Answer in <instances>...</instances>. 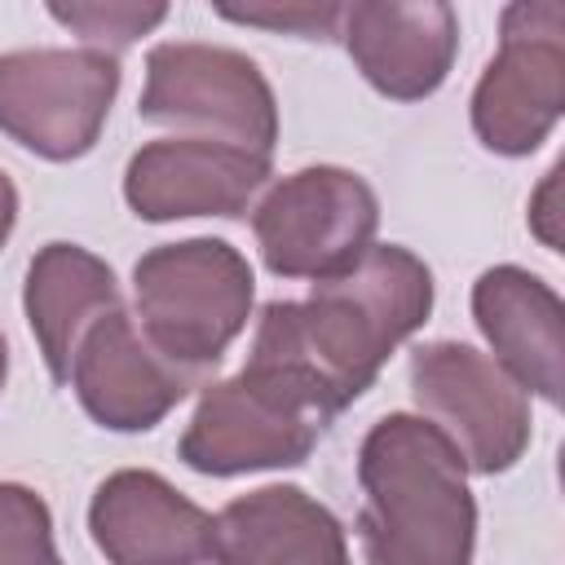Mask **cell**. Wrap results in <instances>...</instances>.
<instances>
[{"instance_id": "7a4b0ae2", "label": "cell", "mask_w": 565, "mask_h": 565, "mask_svg": "<svg viewBox=\"0 0 565 565\" xmlns=\"http://www.w3.org/2000/svg\"><path fill=\"white\" fill-rule=\"evenodd\" d=\"M366 565H472L477 499L459 450L424 415L393 411L358 446Z\"/></svg>"}, {"instance_id": "3957f363", "label": "cell", "mask_w": 565, "mask_h": 565, "mask_svg": "<svg viewBox=\"0 0 565 565\" xmlns=\"http://www.w3.org/2000/svg\"><path fill=\"white\" fill-rule=\"evenodd\" d=\"M340 411L344 406L300 362L252 340L247 366L203 388L177 455L203 477L296 468L327 437Z\"/></svg>"}, {"instance_id": "ffe728a7", "label": "cell", "mask_w": 565, "mask_h": 565, "mask_svg": "<svg viewBox=\"0 0 565 565\" xmlns=\"http://www.w3.org/2000/svg\"><path fill=\"white\" fill-rule=\"evenodd\" d=\"M561 163L547 168L543 185L530 194V230L539 234V243L547 252H561Z\"/></svg>"}, {"instance_id": "30bf717a", "label": "cell", "mask_w": 565, "mask_h": 565, "mask_svg": "<svg viewBox=\"0 0 565 565\" xmlns=\"http://www.w3.org/2000/svg\"><path fill=\"white\" fill-rule=\"evenodd\" d=\"M203 380H207L203 371L168 362L141 335L137 318L124 305L102 313L79 335L71 375H66L84 415L106 433H150Z\"/></svg>"}, {"instance_id": "5b68a950", "label": "cell", "mask_w": 565, "mask_h": 565, "mask_svg": "<svg viewBox=\"0 0 565 565\" xmlns=\"http://www.w3.org/2000/svg\"><path fill=\"white\" fill-rule=\"evenodd\" d=\"M146 124L185 128L203 141L274 154L278 102L260 66L225 44L163 40L146 53V88L137 97Z\"/></svg>"}, {"instance_id": "277c9868", "label": "cell", "mask_w": 565, "mask_h": 565, "mask_svg": "<svg viewBox=\"0 0 565 565\" xmlns=\"http://www.w3.org/2000/svg\"><path fill=\"white\" fill-rule=\"evenodd\" d=\"M137 327L177 366L212 371L243 335L256 300L252 265L225 238L159 243L132 265Z\"/></svg>"}, {"instance_id": "9c48e42d", "label": "cell", "mask_w": 565, "mask_h": 565, "mask_svg": "<svg viewBox=\"0 0 565 565\" xmlns=\"http://www.w3.org/2000/svg\"><path fill=\"white\" fill-rule=\"evenodd\" d=\"M411 397L468 472L499 477L530 446V397L463 340H433L411 353Z\"/></svg>"}, {"instance_id": "4fadbf2b", "label": "cell", "mask_w": 565, "mask_h": 565, "mask_svg": "<svg viewBox=\"0 0 565 565\" xmlns=\"http://www.w3.org/2000/svg\"><path fill=\"white\" fill-rule=\"evenodd\" d=\"M88 534L106 565L212 561V512L150 468H119L93 490Z\"/></svg>"}, {"instance_id": "6da1fadb", "label": "cell", "mask_w": 565, "mask_h": 565, "mask_svg": "<svg viewBox=\"0 0 565 565\" xmlns=\"http://www.w3.org/2000/svg\"><path fill=\"white\" fill-rule=\"evenodd\" d=\"M433 313V269L397 243H371L344 274L313 282L309 300H269L256 344L300 362L340 406H353Z\"/></svg>"}, {"instance_id": "ac0fdd59", "label": "cell", "mask_w": 565, "mask_h": 565, "mask_svg": "<svg viewBox=\"0 0 565 565\" xmlns=\"http://www.w3.org/2000/svg\"><path fill=\"white\" fill-rule=\"evenodd\" d=\"M0 565H62L49 503L18 481H0Z\"/></svg>"}, {"instance_id": "52a82bcc", "label": "cell", "mask_w": 565, "mask_h": 565, "mask_svg": "<svg viewBox=\"0 0 565 565\" xmlns=\"http://www.w3.org/2000/svg\"><path fill=\"white\" fill-rule=\"evenodd\" d=\"M119 79V57L102 49L0 53V132L49 163L84 159L106 128Z\"/></svg>"}, {"instance_id": "7402d4cb", "label": "cell", "mask_w": 565, "mask_h": 565, "mask_svg": "<svg viewBox=\"0 0 565 565\" xmlns=\"http://www.w3.org/2000/svg\"><path fill=\"white\" fill-rule=\"evenodd\" d=\"M4 375H9V344H4V331H0V393H4Z\"/></svg>"}, {"instance_id": "9a60e30c", "label": "cell", "mask_w": 565, "mask_h": 565, "mask_svg": "<svg viewBox=\"0 0 565 565\" xmlns=\"http://www.w3.org/2000/svg\"><path fill=\"white\" fill-rule=\"evenodd\" d=\"M216 565H353L331 508L300 486H260L212 516Z\"/></svg>"}, {"instance_id": "d6986e66", "label": "cell", "mask_w": 565, "mask_h": 565, "mask_svg": "<svg viewBox=\"0 0 565 565\" xmlns=\"http://www.w3.org/2000/svg\"><path fill=\"white\" fill-rule=\"evenodd\" d=\"M340 9L344 4H318V0H260V4H216V18L238 26H265L274 35L296 40H335L340 35Z\"/></svg>"}, {"instance_id": "7c38bea8", "label": "cell", "mask_w": 565, "mask_h": 565, "mask_svg": "<svg viewBox=\"0 0 565 565\" xmlns=\"http://www.w3.org/2000/svg\"><path fill=\"white\" fill-rule=\"evenodd\" d=\"M340 44L375 93L424 102L455 66L459 18L441 0H353L340 9Z\"/></svg>"}, {"instance_id": "8992f818", "label": "cell", "mask_w": 565, "mask_h": 565, "mask_svg": "<svg viewBox=\"0 0 565 565\" xmlns=\"http://www.w3.org/2000/svg\"><path fill=\"white\" fill-rule=\"evenodd\" d=\"M565 110V4L516 0L499 18V53L472 88V132L490 154H534Z\"/></svg>"}, {"instance_id": "5bb4252c", "label": "cell", "mask_w": 565, "mask_h": 565, "mask_svg": "<svg viewBox=\"0 0 565 565\" xmlns=\"http://www.w3.org/2000/svg\"><path fill=\"white\" fill-rule=\"evenodd\" d=\"M472 318L490 362L521 388L561 406L565 388V305L552 282L521 265H494L472 282Z\"/></svg>"}, {"instance_id": "ba28073f", "label": "cell", "mask_w": 565, "mask_h": 565, "mask_svg": "<svg viewBox=\"0 0 565 565\" xmlns=\"http://www.w3.org/2000/svg\"><path fill=\"white\" fill-rule=\"evenodd\" d=\"M375 190L358 172L335 163L282 177L252 212L260 260L278 278H335L375 243Z\"/></svg>"}, {"instance_id": "8fae6325", "label": "cell", "mask_w": 565, "mask_h": 565, "mask_svg": "<svg viewBox=\"0 0 565 565\" xmlns=\"http://www.w3.org/2000/svg\"><path fill=\"white\" fill-rule=\"evenodd\" d=\"M269 172V154L203 137H163L128 159L124 199L132 216L154 225L185 216H238Z\"/></svg>"}, {"instance_id": "2e32d148", "label": "cell", "mask_w": 565, "mask_h": 565, "mask_svg": "<svg viewBox=\"0 0 565 565\" xmlns=\"http://www.w3.org/2000/svg\"><path fill=\"white\" fill-rule=\"evenodd\" d=\"M119 282L102 256H93L79 243H44L31 256L22 309L26 327L40 344V358L57 384L71 375V358L79 335L110 309H119Z\"/></svg>"}, {"instance_id": "44dd1931", "label": "cell", "mask_w": 565, "mask_h": 565, "mask_svg": "<svg viewBox=\"0 0 565 565\" xmlns=\"http://www.w3.org/2000/svg\"><path fill=\"white\" fill-rule=\"evenodd\" d=\"M13 225H18V190H13V181H9V172L0 168V247L9 243V234H13Z\"/></svg>"}, {"instance_id": "e0dca14e", "label": "cell", "mask_w": 565, "mask_h": 565, "mask_svg": "<svg viewBox=\"0 0 565 565\" xmlns=\"http://www.w3.org/2000/svg\"><path fill=\"white\" fill-rule=\"evenodd\" d=\"M49 18L62 22L66 31H75L84 40V49H102V53H119L128 44H137L141 35H150L163 18L168 4H146V0H53Z\"/></svg>"}]
</instances>
